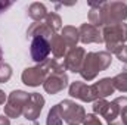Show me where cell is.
Wrapping results in <instances>:
<instances>
[{
  "instance_id": "1",
  "label": "cell",
  "mask_w": 127,
  "mask_h": 125,
  "mask_svg": "<svg viewBox=\"0 0 127 125\" xmlns=\"http://www.w3.org/2000/svg\"><path fill=\"white\" fill-rule=\"evenodd\" d=\"M111 55L108 52H99V53H87L84 58V62L81 66L80 74L84 80L90 81L93 80L100 71H105L111 65Z\"/></svg>"
},
{
  "instance_id": "2",
  "label": "cell",
  "mask_w": 127,
  "mask_h": 125,
  "mask_svg": "<svg viewBox=\"0 0 127 125\" xmlns=\"http://www.w3.org/2000/svg\"><path fill=\"white\" fill-rule=\"evenodd\" d=\"M103 41L106 43V47L112 53H118L124 47V41H127V25L126 24H117V25H108L102 32Z\"/></svg>"
},
{
  "instance_id": "3",
  "label": "cell",
  "mask_w": 127,
  "mask_h": 125,
  "mask_svg": "<svg viewBox=\"0 0 127 125\" xmlns=\"http://www.w3.org/2000/svg\"><path fill=\"white\" fill-rule=\"evenodd\" d=\"M102 18L103 25H117L123 24L127 18V4L123 1H111L102 3Z\"/></svg>"
},
{
  "instance_id": "4",
  "label": "cell",
  "mask_w": 127,
  "mask_h": 125,
  "mask_svg": "<svg viewBox=\"0 0 127 125\" xmlns=\"http://www.w3.org/2000/svg\"><path fill=\"white\" fill-rule=\"evenodd\" d=\"M52 61L46 59L44 62H41L35 68H27L22 72V81L24 84L30 85V87H37L40 84H44L46 78L50 75L52 72Z\"/></svg>"
},
{
  "instance_id": "5",
  "label": "cell",
  "mask_w": 127,
  "mask_h": 125,
  "mask_svg": "<svg viewBox=\"0 0 127 125\" xmlns=\"http://www.w3.org/2000/svg\"><path fill=\"white\" fill-rule=\"evenodd\" d=\"M30 94L21 90L12 91L10 96L7 97V103L4 104V115L7 118H18L19 115H22L24 106L28 100Z\"/></svg>"
},
{
  "instance_id": "6",
  "label": "cell",
  "mask_w": 127,
  "mask_h": 125,
  "mask_svg": "<svg viewBox=\"0 0 127 125\" xmlns=\"http://www.w3.org/2000/svg\"><path fill=\"white\" fill-rule=\"evenodd\" d=\"M61 106V115L62 119L69 125H78L81 124L86 118V112L81 106H78L77 103L71 102V100H64L62 103H59Z\"/></svg>"
},
{
  "instance_id": "7",
  "label": "cell",
  "mask_w": 127,
  "mask_h": 125,
  "mask_svg": "<svg viewBox=\"0 0 127 125\" xmlns=\"http://www.w3.org/2000/svg\"><path fill=\"white\" fill-rule=\"evenodd\" d=\"M50 53V43L47 38L44 37H35L32 38V43H31V58L32 61L41 63L47 59Z\"/></svg>"
},
{
  "instance_id": "8",
  "label": "cell",
  "mask_w": 127,
  "mask_h": 125,
  "mask_svg": "<svg viewBox=\"0 0 127 125\" xmlns=\"http://www.w3.org/2000/svg\"><path fill=\"white\" fill-rule=\"evenodd\" d=\"M43 104H44V99H43L40 94H37V93L30 94V97H28V100H27V103H25V106H24L22 115H24L27 119L34 121V119L40 115V112H41V109H43Z\"/></svg>"
},
{
  "instance_id": "9",
  "label": "cell",
  "mask_w": 127,
  "mask_h": 125,
  "mask_svg": "<svg viewBox=\"0 0 127 125\" xmlns=\"http://www.w3.org/2000/svg\"><path fill=\"white\" fill-rule=\"evenodd\" d=\"M84 58H86V52L81 47H72L68 52L66 59L64 62L65 69L72 71V72H80L81 66H83V62H84Z\"/></svg>"
},
{
  "instance_id": "10",
  "label": "cell",
  "mask_w": 127,
  "mask_h": 125,
  "mask_svg": "<svg viewBox=\"0 0 127 125\" xmlns=\"http://www.w3.org/2000/svg\"><path fill=\"white\" fill-rule=\"evenodd\" d=\"M66 81H68V78H66L65 72H64V74H50V75L46 78L43 87H44V90H46L47 93L56 94L66 87V84H68Z\"/></svg>"
},
{
  "instance_id": "11",
  "label": "cell",
  "mask_w": 127,
  "mask_h": 125,
  "mask_svg": "<svg viewBox=\"0 0 127 125\" xmlns=\"http://www.w3.org/2000/svg\"><path fill=\"white\" fill-rule=\"evenodd\" d=\"M78 34L83 43H103L102 32L99 31V28H96L90 24H83L78 30Z\"/></svg>"
},
{
  "instance_id": "12",
  "label": "cell",
  "mask_w": 127,
  "mask_h": 125,
  "mask_svg": "<svg viewBox=\"0 0 127 125\" xmlns=\"http://www.w3.org/2000/svg\"><path fill=\"white\" fill-rule=\"evenodd\" d=\"M90 90H92L93 100H99V99H103V97L112 94L115 88H114V84H112L111 78H103V80L97 81L96 84L90 85Z\"/></svg>"
},
{
  "instance_id": "13",
  "label": "cell",
  "mask_w": 127,
  "mask_h": 125,
  "mask_svg": "<svg viewBox=\"0 0 127 125\" xmlns=\"http://www.w3.org/2000/svg\"><path fill=\"white\" fill-rule=\"evenodd\" d=\"M69 94L72 97H77L83 102H92L93 100V96H92V90H90V85L81 83V81H75L71 84L69 87Z\"/></svg>"
},
{
  "instance_id": "14",
  "label": "cell",
  "mask_w": 127,
  "mask_h": 125,
  "mask_svg": "<svg viewBox=\"0 0 127 125\" xmlns=\"http://www.w3.org/2000/svg\"><path fill=\"white\" fill-rule=\"evenodd\" d=\"M27 34L32 37V38H35V37H44V38H52L55 34L52 32V30L46 25V24H41V22H35V24H32L31 27L28 28V31Z\"/></svg>"
},
{
  "instance_id": "15",
  "label": "cell",
  "mask_w": 127,
  "mask_h": 125,
  "mask_svg": "<svg viewBox=\"0 0 127 125\" xmlns=\"http://www.w3.org/2000/svg\"><path fill=\"white\" fill-rule=\"evenodd\" d=\"M49 43H50V50L53 52L55 58H62L64 55H65V52H66V43L64 41L62 35L55 34V35L50 38Z\"/></svg>"
},
{
  "instance_id": "16",
  "label": "cell",
  "mask_w": 127,
  "mask_h": 125,
  "mask_svg": "<svg viewBox=\"0 0 127 125\" xmlns=\"http://www.w3.org/2000/svg\"><path fill=\"white\" fill-rule=\"evenodd\" d=\"M90 12H89V21L90 25L99 28L103 25V18H102V3H92L90 4Z\"/></svg>"
},
{
  "instance_id": "17",
  "label": "cell",
  "mask_w": 127,
  "mask_h": 125,
  "mask_svg": "<svg viewBox=\"0 0 127 125\" xmlns=\"http://www.w3.org/2000/svg\"><path fill=\"white\" fill-rule=\"evenodd\" d=\"M62 38L64 41L66 43V46H69L71 49L72 47H75V44H77V41L80 40V34H78V30L75 28V27H64L62 30Z\"/></svg>"
},
{
  "instance_id": "18",
  "label": "cell",
  "mask_w": 127,
  "mask_h": 125,
  "mask_svg": "<svg viewBox=\"0 0 127 125\" xmlns=\"http://www.w3.org/2000/svg\"><path fill=\"white\" fill-rule=\"evenodd\" d=\"M28 15H30V18L34 19L35 22H41V19H44L47 16L46 6L43 3H38V1L32 3L31 6L28 7Z\"/></svg>"
},
{
  "instance_id": "19",
  "label": "cell",
  "mask_w": 127,
  "mask_h": 125,
  "mask_svg": "<svg viewBox=\"0 0 127 125\" xmlns=\"http://www.w3.org/2000/svg\"><path fill=\"white\" fill-rule=\"evenodd\" d=\"M44 24L52 30L53 34L58 31V30L62 28V19H61V16L56 15V13H53V12L52 13H47V16L44 18Z\"/></svg>"
},
{
  "instance_id": "20",
  "label": "cell",
  "mask_w": 127,
  "mask_h": 125,
  "mask_svg": "<svg viewBox=\"0 0 127 125\" xmlns=\"http://www.w3.org/2000/svg\"><path fill=\"white\" fill-rule=\"evenodd\" d=\"M62 115H61V106L56 104L50 109L47 115V125H62Z\"/></svg>"
},
{
  "instance_id": "21",
  "label": "cell",
  "mask_w": 127,
  "mask_h": 125,
  "mask_svg": "<svg viewBox=\"0 0 127 125\" xmlns=\"http://www.w3.org/2000/svg\"><path fill=\"white\" fill-rule=\"evenodd\" d=\"M112 84H114V88L120 91H127V72H121L117 77H114Z\"/></svg>"
},
{
  "instance_id": "22",
  "label": "cell",
  "mask_w": 127,
  "mask_h": 125,
  "mask_svg": "<svg viewBox=\"0 0 127 125\" xmlns=\"http://www.w3.org/2000/svg\"><path fill=\"white\" fill-rule=\"evenodd\" d=\"M10 77H12V68L7 63L0 62V84L9 81Z\"/></svg>"
},
{
  "instance_id": "23",
  "label": "cell",
  "mask_w": 127,
  "mask_h": 125,
  "mask_svg": "<svg viewBox=\"0 0 127 125\" xmlns=\"http://www.w3.org/2000/svg\"><path fill=\"white\" fill-rule=\"evenodd\" d=\"M83 124L84 125H102V122L99 121V118H96L95 115H86Z\"/></svg>"
},
{
  "instance_id": "24",
  "label": "cell",
  "mask_w": 127,
  "mask_h": 125,
  "mask_svg": "<svg viewBox=\"0 0 127 125\" xmlns=\"http://www.w3.org/2000/svg\"><path fill=\"white\" fill-rule=\"evenodd\" d=\"M117 56H118V59H120L121 62L127 63V46H124V47L117 53Z\"/></svg>"
},
{
  "instance_id": "25",
  "label": "cell",
  "mask_w": 127,
  "mask_h": 125,
  "mask_svg": "<svg viewBox=\"0 0 127 125\" xmlns=\"http://www.w3.org/2000/svg\"><path fill=\"white\" fill-rule=\"evenodd\" d=\"M120 119H121L123 125H127V107H124V109L121 110V113H120Z\"/></svg>"
},
{
  "instance_id": "26",
  "label": "cell",
  "mask_w": 127,
  "mask_h": 125,
  "mask_svg": "<svg viewBox=\"0 0 127 125\" xmlns=\"http://www.w3.org/2000/svg\"><path fill=\"white\" fill-rule=\"evenodd\" d=\"M0 125H10V119L6 115H0Z\"/></svg>"
},
{
  "instance_id": "27",
  "label": "cell",
  "mask_w": 127,
  "mask_h": 125,
  "mask_svg": "<svg viewBox=\"0 0 127 125\" xmlns=\"http://www.w3.org/2000/svg\"><path fill=\"white\" fill-rule=\"evenodd\" d=\"M10 4H12L10 1H0V12H3V10H4L6 7H9Z\"/></svg>"
},
{
  "instance_id": "28",
  "label": "cell",
  "mask_w": 127,
  "mask_h": 125,
  "mask_svg": "<svg viewBox=\"0 0 127 125\" xmlns=\"http://www.w3.org/2000/svg\"><path fill=\"white\" fill-rule=\"evenodd\" d=\"M4 100H6V96H4V93L0 90V104H3V103H4Z\"/></svg>"
},
{
  "instance_id": "29",
  "label": "cell",
  "mask_w": 127,
  "mask_h": 125,
  "mask_svg": "<svg viewBox=\"0 0 127 125\" xmlns=\"http://www.w3.org/2000/svg\"><path fill=\"white\" fill-rule=\"evenodd\" d=\"M0 59H1V49H0Z\"/></svg>"
}]
</instances>
